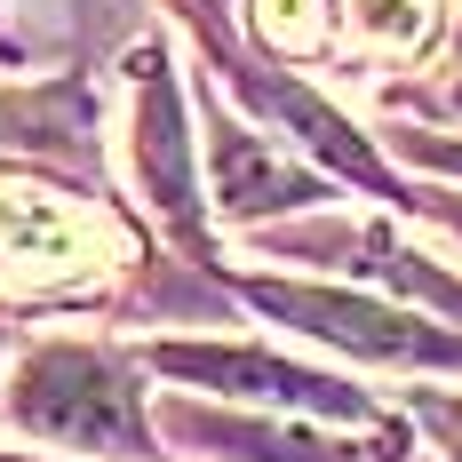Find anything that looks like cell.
Wrapping results in <instances>:
<instances>
[{"label":"cell","instance_id":"obj_6","mask_svg":"<svg viewBox=\"0 0 462 462\" xmlns=\"http://www.w3.org/2000/svg\"><path fill=\"white\" fill-rule=\"evenodd\" d=\"M168 430H176V439H199V447H224V455H239V462H399V455H407L399 439L351 447V439L279 430V422H231V415H199V407H176Z\"/></svg>","mask_w":462,"mask_h":462},{"label":"cell","instance_id":"obj_11","mask_svg":"<svg viewBox=\"0 0 462 462\" xmlns=\"http://www.w3.org/2000/svg\"><path fill=\"white\" fill-rule=\"evenodd\" d=\"M415 160H430V168H462V143H415Z\"/></svg>","mask_w":462,"mask_h":462},{"label":"cell","instance_id":"obj_3","mask_svg":"<svg viewBox=\"0 0 462 462\" xmlns=\"http://www.w3.org/2000/svg\"><path fill=\"white\" fill-rule=\"evenodd\" d=\"M104 255V224L64 191H32L0 176V295H56L80 287Z\"/></svg>","mask_w":462,"mask_h":462},{"label":"cell","instance_id":"obj_7","mask_svg":"<svg viewBox=\"0 0 462 462\" xmlns=\"http://www.w3.org/2000/svg\"><path fill=\"white\" fill-rule=\"evenodd\" d=\"M208 160H216V199H224L231 216H263V208H303V199H319V184H311L303 168L272 160L247 128H224V120H216Z\"/></svg>","mask_w":462,"mask_h":462},{"label":"cell","instance_id":"obj_12","mask_svg":"<svg viewBox=\"0 0 462 462\" xmlns=\"http://www.w3.org/2000/svg\"><path fill=\"white\" fill-rule=\"evenodd\" d=\"M0 462H32V455H0Z\"/></svg>","mask_w":462,"mask_h":462},{"label":"cell","instance_id":"obj_8","mask_svg":"<svg viewBox=\"0 0 462 462\" xmlns=\"http://www.w3.org/2000/svg\"><path fill=\"white\" fill-rule=\"evenodd\" d=\"M351 24L383 56H422L439 41V0H351Z\"/></svg>","mask_w":462,"mask_h":462},{"label":"cell","instance_id":"obj_9","mask_svg":"<svg viewBox=\"0 0 462 462\" xmlns=\"http://www.w3.org/2000/svg\"><path fill=\"white\" fill-rule=\"evenodd\" d=\"M327 32H335L327 0H255V41L272 56H319Z\"/></svg>","mask_w":462,"mask_h":462},{"label":"cell","instance_id":"obj_5","mask_svg":"<svg viewBox=\"0 0 462 462\" xmlns=\"http://www.w3.org/2000/svg\"><path fill=\"white\" fill-rule=\"evenodd\" d=\"M136 168H143L152 208L191 231L199 199H191V143H184V104H176L168 64H143V80H136Z\"/></svg>","mask_w":462,"mask_h":462},{"label":"cell","instance_id":"obj_1","mask_svg":"<svg viewBox=\"0 0 462 462\" xmlns=\"http://www.w3.org/2000/svg\"><path fill=\"white\" fill-rule=\"evenodd\" d=\"M8 415L56 447H88V455H120V462L152 455V422H143L128 367L104 351H80V343L24 351V367L8 383Z\"/></svg>","mask_w":462,"mask_h":462},{"label":"cell","instance_id":"obj_10","mask_svg":"<svg viewBox=\"0 0 462 462\" xmlns=\"http://www.w3.org/2000/svg\"><path fill=\"white\" fill-rule=\"evenodd\" d=\"M439 104H447V112H462V41H455V56H447V80H439Z\"/></svg>","mask_w":462,"mask_h":462},{"label":"cell","instance_id":"obj_2","mask_svg":"<svg viewBox=\"0 0 462 462\" xmlns=\"http://www.w3.org/2000/svg\"><path fill=\"white\" fill-rule=\"evenodd\" d=\"M247 303L272 319L319 335L351 359H383V367H462V335L430 327L422 311H391L374 295H343V287H287V279H247Z\"/></svg>","mask_w":462,"mask_h":462},{"label":"cell","instance_id":"obj_4","mask_svg":"<svg viewBox=\"0 0 462 462\" xmlns=\"http://www.w3.org/2000/svg\"><path fill=\"white\" fill-rule=\"evenodd\" d=\"M152 367L184 374L216 399H255V407H279V415H335V422H367L374 407L335 383L319 367H287L272 351H231V343H152Z\"/></svg>","mask_w":462,"mask_h":462}]
</instances>
